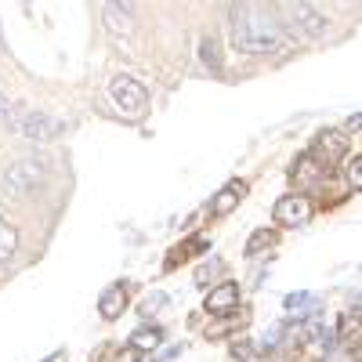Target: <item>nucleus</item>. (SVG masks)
<instances>
[{
  "label": "nucleus",
  "mask_w": 362,
  "mask_h": 362,
  "mask_svg": "<svg viewBox=\"0 0 362 362\" xmlns=\"http://www.w3.org/2000/svg\"><path fill=\"white\" fill-rule=\"evenodd\" d=\"M232 44L243 54H276L290 47V33L279 18L276 8H261V4H235L232 11Z\"/></svg>",
  "instance_id": "nucleus-1"
},
{
  "label": "nucleus",
  "mask_w": 362,
  "mask_h": 362,
  "mask_svg": "<svg viewBox=\"0 0 362 362\" xmlns=\"http://www.w3.org/2000/svg\"><path fill=\"white\" fill-rule=\"evenodd\" d=\"M8 127L25 141H54L66 131L62 119L47 116L44 109H15V112H8Z\"/></svg>",
  "instance_id": "nucleus-2"
},
{
  "label": "nucleus",
  "mask_w": 362,
  "mask_h": 362,
  "mask_svg": "<svg viewBox=\"0 0 362 362\" xmlns=\"http://www.w3.org/2000/svg\"><path fill=\"white\" fill-rule=\"evenodd\" d=\"M286 22V33L290 37H322L326 29H329V15L326 11H319L315 4H283V8H276Z\"/></svg>",
  "instance_id": "nucleus-3"
},
{
  "label": "nucleus",
  "mask_w": 362,
  "mask_h": 362,
  "mask_svg": "<svg viewBox=\"0 0 362 362\" xmlns=\"http://www.w3.org/2000/svg\"><path fill=\"white\" fill-rule=\"evenodd\" d=\"M47 177V163L44 160H18V163H11L4 174H0V185H4V192L8 196H29L40 181Z\"/></svg>",
  "instance_id": "nucleus-4"
},
{
  "label": "nucleus",
  "mask_w": 362,
  "mask_h": 362,
  "mask_svg": "<svg viewBox=\"0 0 362 362\" xmlns=\"http://www.w3.org/2000/svg\"><path fill=\"white\" fill-rule=\"evenodd\" d=\"M109 98L116 102L119 112H127V116H141L148 109V90L131 73H119V76L109 80Z\"/></svg>",
  "instance_id": "nucleus-5"
},
{
  "label": "nucleus",
  "mask_w": 362,
  "mask_h": 362,
  "mask_svg": "<svg viewBox=\"0 0 362 362\" xmlns=\"http://www.w3.org/2000/svg\"><path fill=\"white\" fill-rule=\"evenodd\" d=\"M312 199L305 192H290V196H279L276 206H272V221L276 225H286V228H297V225H308L312 221Z\"/></svg>",
  "instance_id": "nucleus-6"
},
{
  "label": "nucleus",
  "mask_w": 362,
  "mask_h": 362,
  "mask_svg": "<svg viewBox=\"0 0 362 362\" xmlns=\"http://www.w3.org/2000/svg\"><path fill=\"white\" fill-rule=\"evenodd\" d=\"M312 156H315L322 167L344 160V156H348V138H344V131H334V127H329V131H319L315 141H312Z\"/></svg>",
  "instance_id": "nucleus-7"
},
{
  "label": "nucleus",
  "mask_w": 362,
  "mask_h": 362,
  "mask_svg": "<svg viewBox=\"0 0 362 362\" xmlns=\"http://www.w3.org/2000/svg\"><path fill=\"white\" fill-rule=\"evenodd\" d=\"M210 315H228V312H239V283H218L210 286L206 293V305H203Z\"/></svg>",
  "instance_id": "nucleus-8"
},
{
  "label": "nucleus",
  "mask_w": 362,
  "mask_h": 362,
  "mask_svg": "<svg viewBox=\"0 0 362 362\" xmlns=\"http://www.w3.org/2000/svg\"><path fill=\"white\" fill-rule=\"evenodd\" d=\"M105 29L116 37H131L134 33V4H105L102 8Z\"/></svg>",
  "instance_id": "nucleus-9"
},
{
  "label": "nucleus",
  "mask_w": 362,
  "mask_h": 362,
  "mask_svg": "<svg viewBox=\"0 0 362 362\" xmlns=\"http://www.w3.org/2000/svg\"><path fill=\"white\" fill-rule=\"evenodd\" d=\"M243 196H247V185H243V181H228V185H225L214 199H210V214H214V218H228L232 210L239 206V199H243Z\"/></svg>",
  "instance_id": "nucleus-10"
},
{
  "label": "nucleus",
  "mask_w": 362,
  "mask_h": 362,
  "mask_svg": "<svg viewBox=\"0 0 362 362\" xmlns=\"http://www.w3.org/2000/svg\"><path fill=\"white\" fill-rule=\"evenodd\" d=\"M124 308H127V286H124V283H116V286L102 290V297H98V312H102L105 322H116L119 315H124Z\"/></svg>",
  "instance_id": "nucleus-11"
},
{
  "label": "nucleus",
  "mask_w": 362,
  "mask_h": 362,
  "mask_svg": "<svg viewBox=\"0 0 362 362\" xmlns=\"http://www.w3.org/2000/svg\"><path fill=\"white\" fill-rule=\"evenodd\" d=\"M283 308L290 312V319H312V315H319V312H322L319 297H315V293H305V290L286 293V297H283Z\"/></svg>",
  "instance_id": "nucleus-12"
},
{
  "label": "nucleus",
  "mask_w": 362,
  "mask_h": 362,
  "mask_svg": "<svg viewBox=\"0 0 362 362\" xmlns=\"http://www.w3.org/2000/svg\"><path fill=\"white\" fill-rule=\"evenodd\" d=\"M293 181H297V185H312V181H322V177H329V167H322L312 153H305V156H300L297 163H293Z\"/></svg>",
  "instance_id": "nucleus-13"
},
{
  "label": "nucleus",
  "mask_w": 362,
  "mask_h": 362,
  "mask_svg": "<svg viewBox=\"0 0 362 362\" xmlns=\"http://www.w3.org/2000/svg\"><path fill=\"white\" fill-rule=\"evenodd\" d=\"M210 247V239L206 235H192V239H185V243H177L174 250H170V257H167V268H177L181 261H189L196 250H206Z\"/></svg>",
  "instance_id": "nucleus-14"
},
{
  "label": "nucleus",
  "mask_w": 362,
  "mask_h": 362,
  "mask_svg": "<svg viewBox=\"0 0 362 362\" xmlns=\"http://www.w3.org/2000/svg\"><path fill=\"white\" fill-rule=\"evenodd\" d=\"M160 341H163V329L160 326H138L134 334H131V348H138V351L160 348Z\"/></svg>",
  "instance_id": "nucleus-15"
},
{
  "label": "nucleus",
  "mask_w": 362,
  "mask_h": 362,
  "mask_svg": "<svg viewBox=\"0 0 362 362\" xmlns=\"http://www.w3.org/2000/svg\"><path fill=\"white\" fill-rule=\"evenodd\" d=\"M199 58H203V66L214 73V76H221V51H218V40L214 37H203L199 40Z\"/></svg>",
  "instance_id": "nucleus-16"
},
{
  "label": "nucleus",
  "mask_w": 362,
  "mask_h": 362,
  "mask_svg": "<svg viewBox=\"0 0 362 362\" xmlns=\"http://www.w3.org/2000/svg\"><path fill=\"white\" fill-rule=\"evenodd\" d=\"M167 305H170V297H167L163 290H153V293H145V297H141L138 315H141V319H153V315H160Z\"/></svg>",
  "instance_id": "nucleus-17"
},
{
  "label": "nucleus",
  "mask_w": 362,
  "mask_h": 362,
  "mask_svg": "<svg viewBox=\"0 0 362 362\" xmlns=\"http://www.w3.org/2000/svg\"><path fill=\"white\" fill-rule=\"evenodd\" d=\"M15 250H18V232H15V225H8L4 218H0V264L11 261Z\"/></svg>",
  "instance_id": "nucleus-18"
},
{
  "label": "nucleus",
  "mask_w": 362,
  "mask_h": 362,
  "mask_svg": "<svg viewBox=\"0 0 362 362\" xmlns=\"http://www.w3.org/2000/svg\"><path fill=\"white\" fill-rule=\"evenodd\" d=\"M276 232H272V228H257L250 239H247V257H261V250H272V247H276Z\"/></svg>",
  "instance_id": "nucleus-19"
},
{
  "label": "nucleus",
  "mask_w": 362,
  "mask_h": 362,
  "mask_svg": "<svg viewBox=\"0 0 362 362\" xmlns=\"http://www.w3.org/2000/svg\"><path fill=\"white\" fill-rule=\"evenodd\" d=\"M221 272H225V261H221V257L203 261V264L196 268V286H199V290H206V286H210V279H218Z\"/></svg>",
  "instance_id": "nucleus-20"
},
{
  "label": "nucleus",
  "mask_w": 362,
  "mask_h": 362,
  "mask_svg": "<svg viewBox=\"0 0 362 362\" xmlns=\"http://www.w3.org/2000/svg\"><path fill=\"white\" fill-rule=\"evenodd\" d=\"M283 329H286V322L268 326V329H264V337H261V351H276V348H279V337H283Z\"/></svg>",
  "instance_id": "nucleus-21"
},
{
  "label": "nucleus",
  "mask_w": 362,
  "mask_h": 362,
  "mask_svg": "<svg viewBox=\"0 0 362 362\" xmlns=\"http://www.w3.org/2000/svg\"><path fill=\"white\" fill-rule=\"evenodd\" d=\"M247 322V312H235L232 319H225V322H218L214 329H210V337H221V334H232L235 326H243Z\"/></svg>",
  "instance_id": "nucleus-22"
},
{
  "label": "nucleus",
  "mask_w": 362,
  "mask_h": 362,
  "mask_svg": "<svg viewBox=\"0 0 362 362\" xmlns=\"http://www.w3.org/2000/svg\"><path fill=\"white\" fill-rule=\"evenodd\" d=\"M344 174H348V185H351V189H362V156H355V160H348V167H344Z\"/></svg>",
  "instance_id": "nucleus-23"
},
{
  "label": "nucleus",
  "mask_w": 362,
  "mask_h": 362,
  "mask_svg": "<svg viewBox=\"0 0 362 362\" xmlns=\"http://www.w3.org/2000/svg\"><path fill=\"white\" fill-rule=\"evenodd\" d=\"M228 351H232V358H243V362L254 358V344H250V341H232Z\"/></svg>",
  "instance_id": "nucleus-24"
},
{
  "label": "nucleus",
  "mask_w": 362,
  "mask_h": 362,
  "mask_svg": "<svg viewBox=\"0 0 362 362\" xmlns=\"http://www.w3.org/2000/svg\"><path fill=\"white\" fill-rule=\"evenodd\" d=\"M116 362H141V351H138V348H131V344H127V348H124V351H119V355H116Z\"/></svg>",
  "instance_id": "nucleus-25"
},
{
  "label": "nucleus",
  "mask_w": 362,
  "mask_h": 362,
  "mask_svg": "<svg viewBox=\"0 0 362 362\" xmlns=\"http://www.w3.org/2000/svg\"><path fill=\"white\" fill-rule=\"evenodd\" d=\"M329 362H355V355L348 348H337V351H329Z\"/></svg>",
  "instance_id": "nucleus-26"
},
{
  "label": "nucleus",
  "mask_w": 362,
  "mask_h": 362,
  "mask_svg": "<svg viewBox=\"0 0 362 362\" xmlns=\"http://www.w3.org/2000/svg\"><path fill=\"white\" fill-rule=\"evenodd\" d=\"M174 355H181V344H174V348H167V351H160V355H156L153 362H170Z\"/></svg>",
  "instance_id": "nucleus-27"
},
{
  "label": "nucleus",
  "mask_w": 362,
  "mask_h": 362,
  "mask_svg": "<svg viewBox=\"0 0 362 362\" xmlns=\"http://www.w3.org/2000/svg\"><path fill=\"white\" fill-rule=\"evenodd\" d=\"M8 112H11V105H8V98H4V90H0V119H8Z\"/></svg>",
  "instance_id": "nucleus-28"
},
{
  "label": "nucleus",
  "mask_w": 362,
  "mask_h": 362,
  "mask_svg": "<svg viewBox=\"0 0 362 362\" xmlns=\"http://www.w3.org/2000/svg\"><path fill=\"white\" fill-rule=\"evenodd\" d=\"M348 131H362V112H358V116H351V119H348Z\"/></svg>",
  "instance_id": "nucleus-29"
},
{
  "label": "nucleus",
  "mask_w": 362,
  "mask_h": 362,
  "mask_svg": "<svg viewBox=\"0 0 362 362\" xmlns=\"http://www.w3.org/2000/svg\"><path fill=\"white\" fill-rule=\"evenodd\" d=\"M351 312H362V293H351Z\"/></svg>",
  "instance_id": "nucleus-30"
},
{
  "label": "nucleus",
  "mask_w": 362,
  "mask_h": 362,
  "mask_svg": "<svg viewBox=\"0 0 362 362\" xmlns=\"http://www.w3.org/2000/svg\"><path fill=\"white\" fill-rule=\"evenodd\" d=\"M44 362H66V351H54V355H47Z\"/></svg>",
  "instance_id": "nucleus-31"
},
{
  "label": "nucleus",
  "mask_w": 362,
  "mask_h": 362,
  "mask_svg": "<svg viewBox=\"0 0 362 362\" xmlns=\"http://www.w3.org/2000/svg\"><path fill=\"white\" fill-rule=\"evenodd\" d=\"M0 51H4V37H0Z\"/></svg>",
  "instance_id": "nucleus-32"
}]
</instances>
